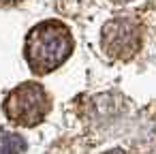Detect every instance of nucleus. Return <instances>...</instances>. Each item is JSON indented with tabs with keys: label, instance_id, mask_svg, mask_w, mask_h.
<instances>
[{
	"label": "nucleus",
	"instance_id": "obj_1",
	"mask_svg": "<svg viewBox=\"0 0 156 154\" xmlns=\"http://www.w3.org/2000/svg\"><path fill=\"white\" fill-rule=\"evenodd\" d=\"M73 47L69 26L58 20H47L28 32L24 56L34 75H49L71 58Z\"/></svg>",
	"mask_w": 156,
	"mask_h": 154
},
{
	"label": "nucleus",
	"instance_id": "obj_2",
	"mask_svg": "<svg viewBox=\"0 0 156 154\" xmlns=\"http://www.w3.org/2000/svg\"><path fill=\"white\" fill-rule=\"evenodd\" d=\"M2 109L13 124L32 128L39 126L51 111V96L39 81H24L7 94Z\"/></svg>",
	"mask_w": 156,
	"mask_h": 154
},
{
	"label": "nucleus",
	"instance_id": "obj_3",
	"mask_svg": "<svg viewBox=\"0 0 156 154\" xmlns=\"http://www.w3.org/2000/svg\"><path fill=\"white\" fill-rule=\"evenodd\" d=\"M143 43L141 22L133 15H118L101 30V47L111 60H130Z\"/></svg>",
	"mask_w": 156,
	"mask_h": 154
},
{
	"label": "nucleus",
	"instance_id": "obj_4",
	"mask_svg": "<svg viewBox=\"0 0 156 154\" xmlns=\"http://www.w3.org/2000/svg\"><path fill=\"white\" fill-rule=\"evenodd\" d=\"M20 2H24V0H0V7H15Z\"/></svg>",
	"mask_w": 156,
	"mask_h": 154
},
{
	"label": "nucleus",
	"instance_id": "obj_5",
	"mask_svg": "<svg viewBox=\"0 0 156 154\" xmlns=\"http://www.w3.org/2000/svg\"><path fill=\"white\" fill-rule=\"evenodd\" d=\"M111 2H115V5H126V2H130V0H111Z\"/></svg>",
	"mask_w": 156,
	"mask_h": 154
}]
</instances>
